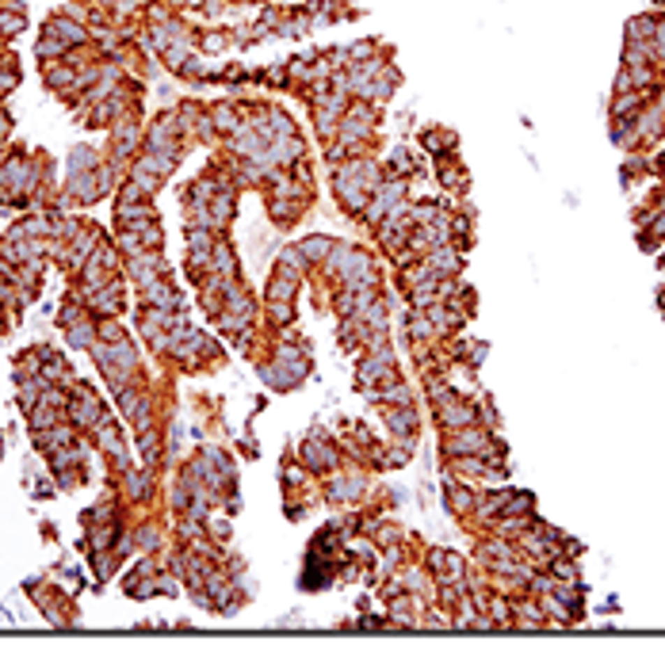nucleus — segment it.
<instances>
[{"label":"nucleus","mask_w":665,"mask_h":668,"mask_svg":"<svg viewBox=\"0 0 665 668\" xmlns=\"http://www.w3.org/2000/svg\"><path fill=\"white\" fill-rule=\"evenodd\" d=\"M119 302H123V287H119L115 279L103 283L100 290H92V306L100 309V313H111V309H119Z\"/></svg>","instance_id":"obj_4"},{"label":"nucleus","mask_w":665,"mask_h":668,"mask_svg":"<svg viewBox=\"0 0 665 668\" xmlns=\"http://www.w3.org/2000/svg\"><path fill=\"white\" fill-rule=\"evenodd\" d=\"M92 336H96V325L92 321H77L69 329V344L73 348H88V344H92Z\"/></svg>","instance_id":"obj_9"},{"label":"nucleus","mask_w":665,"mask_h":668,"mask_svg":"<svg viewBox=\"0 0 665 668\" xmlns=\"http://www.w3.org/2000/svg\"><path fill=\"white\" fill-rule=\"evenodd\" d=\"M43 401H46V397H43ZM54 420H58V405H54V401H46L43 409H31V424H35L38 431H46Z\"/></svg>","instance_id":"obj_8"},{"label":"nucleus","mask_w":665,"mask_h":668,"mask_svg":"<svg viewBox=\"0 0 665 668\" xmlns=\"http://www.w3.org/2000/svg\"><path fill=\"white\" fill-rule=\"evenodd\" d=\"M138 547H157V531H153V527H142V531H138Z\"/></svg>","instance_id":"obj_15"},{"label":"nucleus","mask_w":665,"mask_h":668,"mask_svg":"<svg viewBox=\"0 0 665 668\" xmlns=\"http://www.w3.org/2000/svg\"><path fill=\"white\" fill-rule=\"evenodd\" d=\"M485 447H490V439H485V431L482 428H459V436H451L448 439V454H485Z\"/></svg>","instance_id":"obj_2"},{"label":"nucleus","mask_w":665,"mask_h":668,"mask_svg":"<svg viewBox=\"0 0 665 668\" xmlns=\"http://www.w3.org/2000/svg\"><path fill=\"white\" fill-rule=\"evenodd\" d=\"M69 439H73V431H69V428H58V431H38V443H43V447H50V451H54V447H66Z\"/></svg>","instance_id":"obj_12"},{"label":"nucleus","mask_w":665,"mask_h":668,"mask_svg":"<svg viewBox=\"0 0 665 668\" xmlns=\"http://www.w3.org/2000/svg\"><path fill=\"white\" fill-rule=\"evenodd\" d=\"M61 50H66V43H61V38H54V35H46L43 43H38V58H58Z\"/></svg>","instance_id":"obj_14"},{"label":"nucleus","mask_w":665,"mask_h":668,"mask_svg":"<svg viewBox=\"0 0 665 668\" xmlns=\"http://www.w3.org/2000/svg\"><path fill=\"white\" fill-rule=\"evenodd\" d=\"M46 35L61 38V43H85V38H88L73 20H50V23H46Z\"/></svg>","instance_id":"obj_5"},{"label":"nucleus","mask_w":665,"mask_h":668,"mask_svg":"<svg viewBox=\"0 0 665 668\" xmlns=\"http://www.w3.org/2000/svg\"><path fill=\"white\" fill-rule=\"evenodd\" d=\"M428 267H432L436 275H448V272H455V267H459V256H455L451 248H440V252H432Z\"/></svg>","instance_id":"obj_6"},{"label":"nucleus","mask_w":665,"mask_h":668,"mask_svg":"<svg viewBox=\"0 0 665 668\" xmlns=\"http://www.w3.org/2000/svg\"><path fill=\"white\" fill-rule=\"evenodd\" d=\"M329 496H337V500H352V496H360V477H337V482L329 485Z\"/></svg>","instance_id":"obj_7"},{"label":"nucleus","mask_w":665,"mask_h":668,"mask_svg":"<svg viewBox=\"0 0 665 668\" xmlns=\"http://www.w3.org/2000/svg\"><path fill=\"white\" fill-rule=\"evenodd\" d=\"M142 295H145V302H149L153 309H180V306H184V295H180V290H173L168 283H161V279L142 283Z\"/></svg>","instance_id":"obj_3"},{"label":"nucleus","mask_w":665,"mask_h":668,"mask_svg":"<svg viewBox=\"0 0 665 668\" xmlns=\"http://www.w3.org/2000/svg\"><path fill=\"white\" fill-rule=\"evenodd\" d=\"M85 165H88V168L96 165L92 149H73V157H69V172H85Z\"/></svg>","instance_id":"obj_13"},{"label":"nucleus","mask_w":665,"mask_h":668,"mask_svg":"<svg viewBox=\"0 0 665 668\" xmlns=\"http://www.w3.org/2000/svg\"><path fill=\"white\" fill-rule=\"evenodd\" d=\"M69 417L77 428H88V424H100L103 413H100V397L92 394L88 386H77V397L69 401Z\"/></svg>","instance_id":"obj_1"},{"label":"nucleus","mask_w":665,"mask_h":668,"mask_svg":"<svg viewBox=\"0 0 665 668\" xmlns=\"http://www.w3.org/2000/svg\"><path fill=\"white\" fill-rule=\"evenodd\" d=\"M306 459H310V466H329V462H332V447H326V443H306Z\"/></svg>","instance_id":"obj_10"},{"label":"nucleus","mask_w":665,"mask_h":668,"mask_svg":"<svg viewBox=\"0 0 665 668\" xmlns=\"http://www.w3.org/2000/svg\"><path fill=\"white\" fill-rule=\"evenodd\" d=\"M0 168H4V149H0Z\"/></svg>","instance_id":"obj_16"},{"label":"nucleus","mask_w":665,"mask_h":668,"mask_svg":"<svg viewBox=\"0 0 665 668\" xmlns=\"http://www.w3.org/2000/svg\"><path fill=\"white\" fill-rule=\"evenodd\" d=\"M332 252V241H326V237H310L302 244V256H310V260H321V256H329Z\"/></svg>","instance_id":"obj_11"},{"label":"nucleus","mask_w":665,"mask_h":668,"mask_svg":"<svg viewBox=\"0 0 665 668\" xmlns=\"http://www.w3.org/2000/svg\"><path fill=\"white\" fill-rule=\"evenodd\" d=\"M173 4H188V0H173Z\"/></svg>","instance_id":"obj_17"}]
</instances>
